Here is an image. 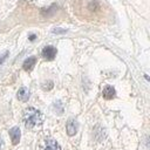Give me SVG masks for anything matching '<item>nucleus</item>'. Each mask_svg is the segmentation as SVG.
I'll return each mask as SVG.
<instances>
[{
  "instance_id": "4",
  "label": "nucleus",
  "mask_w": 150,
  "mask_h": 150,
  "mask_svg": "<svg viewBox=\"0 0 150 150\" xmlns=\"http://www.w3.org/2000/svg\"><path fill=\"white\" fill-rule=\"evenodd\" d=\"M20 129L18 127H13L11 130H9V136H11V139H12V143L13 144H18L19 141H20Z\"/></svg>"
},
{
  "instance_id": "11",
  "label": "nucleus",
  "mask_w": 150,
  "mask_h": 150,
  "mask_svg": "<svg viewBox=\"0 0 150 150\" xmlns=\"http://www.w3.org/2000/svg\"><path fill=\"white\" fill-rule=\"evenodd\" d=\"M7 55H8V52H5V54H4V55H1V57H0V63H2V62H4V60L7 57Z\"/></svg>"
},
{
  "instance_id": "3",
  "label": "nucleus",
  "mask_w": 150,
  "mask_h": 150,
  "mask_svg": "<svg viewBox=\"0 0 150 150\" xmlns=\"http://www.w3.org/2000/svg\"><path fill=\"white\" fill-rule=\"evenodd\" d=\"M77 127H79L77 122H76L75 120L70 118V120L67 122V127H66L68 135H69V136H74V135L77 132Z\"/></svg>"
},
{
  "instance_id": "5",
  "label": "nucleus",
  "mask_w": 150,
  "mask_h": 150,
  "mask_svg": "<svg viewBox=\"0 0 150 150\" xmlns=\"http://www.w3.org/2000/svg\"><path fill=\"white\" fill-rule=\"evenodd\" d=\"M115 94H116L115 88L111 87V86H105L104 89H103V91H102V96L105 100H111L112 97H115Z\"/></svg>"
},
{
  "instance_id": "12",
  "label": "nucleus",
  "mask_w": 150,
  "mask_h": 150,
  "mask_svg": "<svg viewBox=\"0 0 150 150\" xmlns=\"http://www.w3.org/2000/svg\"><path fill=\"white\" fill-rule=\"evenodd\" d=\"M64 32H66L64 29H59V28L53 29V33H56V34H59V33H64Z\"/></svg>"
},
{
  "instance_id": "6",
  "label": "nucleus",
  "mask_w": 150,
  "mask_h": 150,
  "mask_svg": "<svg viewBox=\"0 0 150 150\" xmlns=\"http://www.w3.org/2000/svg\"><path fill=\"white\" fill-rule=\"evenodd\" d=\"M16 96H18V98H19L20 101L26 102V101H28V98H29V90H28L26 87H22V88L19 89Z\"/></svg>"
},
{
  "instance_id": "1",
  "label": "nucleus",
  "mask_w": 150,
  "mask_h": 150,
  "mask_svg": "<svg viewBox=\"0 0 150 150\" xmlns=\"http://www.w3.org/2000/svg\"><path fill=\"white\" fill-rule=\"evenodd\" d=\"M23 122L26 124L27 128H35L42 124L43 122V115L41 114V111H39L38 109L29 107L23 111Z\"/></svg>"
},
{
  "instance_id": "8",
  "label": "nucleus",
  "mask_w": 150,
  "mask_h": 150,
  "mask_svg": "<svg viewBox=\"0 0 150 150\" xmlns=\"http://www.w3.org/2000/svg\"><path fill=\"white\" fill-rule=\"evenodd\" d=\"M45 150H61V148H60V145L57 144L56 141L49 139V141H47V143H46Z\"/></svg>"
},
{
  "instance_id": "2",
  "label": "nucleus",
  "mask_w": 150,
  "mask_h": 150,
  "mask_svg": "<svg viewBox=\"0 0 150 150\" xmlns=\"http://www.w3.org/2000/svg\"><path fill=\"white\" fill-rule=\"evenodd\" d=\"M56 53H57L56 48L53 47V46H47V47H45L42 49V56H43V59H46L48 61L54 60L55 56H56Z\"/></svg>"
},
{
  "instance_id": "13",
  "label": "nucleus",
  "mask_w": 150,
  "mask_h": 150,
  "mask_svg": "<svg viewBox=\"0 0 150 150\" xmlns=\"http://www.w3.org/2000/svg\"><path fill=\"white\" fill-rule=\"evenodd\" d=\"M34 39H35V35H34V34H32V35L29 36V40H34Z\"/></svg>"
},
{
  "instance_id": "14",
  "label": "nucleus",
  "mask_w": 150,
  "mask_h": 150,
  "mask_svg": "<svg viewBox=\"0 0 150 150\" xmlns=\"http://www.w3.org/2000/svg\"><path fill=\"white\" fill-rule=\"evenodd\" d=\"M2 145H4V143H2V139H1V138H0V149H1V148H2Z\"/></svg>"
},
{
  "instance_id": "10",
  "label": "nucleus",
  "mask_w": 150,
  "mask_h": 150,
  "mask_svg": "<svg viewBox=\"0 0 150 150\" xmlns=\"http://www.w3.org/2000/svg\"><path fill=\"white\" fill-rule=\"evenodd\" d=\"M53 86H54L53 82H52V81H48V82H46V83L42 84V88H43L45 90H50V89L53 88Z\"/></svg>"
},
{
  "instance_id": "7",
  "label": "nucleus",
  "mask_w": 150,
  "mask_h": 150,
  "mask_svg": "<svg viewBox=\"0 0 150 150\" xmlns=\"http://www.w3.org/2000/svg\"><path fill=\"white\" fill-rule=\"evenodd\" d=\"M35 62H36V59L34 57V56H32V57H28V59H26L25 60V62H23V69L26 70V71H30L33 68H34V66H35Z\"/></svg>"
},
{
  "instance_id": "9",
  "label": "nucleus",
  "mask_w": 150,
  "mask_h": 150,
  "mask_svg": "<svg viewBox=\"0 0 150 150\" xmlns=\"http://www.w3.org/2000/svg\"><path fill=\"white\" fill-rule=\"evenodd\" d=\"M54 110L57 114H62L63 112V105H62V103L60 101H57V102L54 103Z\"/></svg>"
}]
</instances>
